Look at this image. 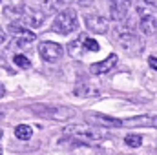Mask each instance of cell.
<instances>
[{
    "label": "cell",
    "mask_w": 157,
    "mask_h": 155,
    "mask_svg": "<svg viewBox=\"0 0 157 155\" xmlns=\"http://www.w3.org/2000/svg\"><path fill=\"white\" fill-rule=\"evenodd\" d=\"M82 49L84 51H90V53H97L99 51V42L95 39H90L88 35L82 37Z\"/></svg>",
    "instance_id": "ac0fdd59"
},
{
    "label": "cell",
    "mask_w": 157,
    "mask_h": 155,
    "mask_svg": "<svg viewBox=\"0 0 157 155\" xmlns=\"http://www.w3.org/2000/svg\"><path fill=\"white\" fill-rule=\"evenodd\" d=\"M0 4H2V0H0Z\"/></svg>",
    "instance_id": "83f0119b"
},
{
    "label": "cell",
    "mask_w": 157,
    "mask_h": 155,
    "mask_svg": "<svg viewBox=\"0 0 157 155\" xmlns=\"http://www.w3.org/2000/svg\"><path fill=\"white\" fill-rule=\"evenodd\" d=\"M29 110L35 115H40L44 119H51V120H59V122H64V120H70L71 117H75L73 108L57 106V104H33V106H29Z\"/></svg>",
    "instance_id": "7a4b0ae2"
},
{
    "label": "cell",
    "mask_w": 157,
    "mask_h": 155,
    "mask_svg": "<svg viewBox=\"0 0 157 155\" xmlns=\"http://www.w3.org/2000/svg\"><path fill=\"white\" fill-rule=\"evenodd\" d=\"M0 153H2V146H0Z\"/></svg>",
    "instance_id": "4316f807"
},
{
    "label": "cell",
    "mask_w": 157,
    "mask_h": 155,
    "mask_svg": "<svg viewBox=\"0 0 157 155\" xmlns=\"http://www.w3.org/2000/svg\"><path fill=\"white\" fill-rule=\"evenodd\" d=\"M124 144L130 146V148H139V146L143 144V137L137 135V133H128V135L124 137Z\"/></svg>",
    "instance_id": "d6986e66"
},
{
    "label": "cell",
    "mask_w": 157,
    "mask_h": 155,
    "mask_svg": "<svg viewBox=\"0 0 157 155\" xmlns=\"http://www.w3.org/2000/svg\"><path fill=\"white\" fill-rule=\"evenodd\" d=\"M132 126L157 128V115H139V117H130V119L122 120V128H132Z\"/></svg>",
    "instance_id": "8fae6325"
},
{
    "label": "cell",
    "mask_w": 157,
    "mask_h": 155,
    "mask_svg": "<svg viewBox=\"0 0 157 155\" xmlns=\"http://www.w3.org/2000/svg\"><path fill=\"white\" fill-rule=\"evenodd\" d=\"M84 120L91 126H99V128H122V120L115 117L104 115L99 112H88L84 113Z\"/></svg>",
    "instance_id": "5b68a950"
},
{
    "label": "cell",
    "mask_w": 157,
    "mask_h": 155,
    "mask_svg": "<svg viewBox=\"0 0 157 155\" xmlns=\"http://www.w3.org/2000/svg\"><path fill=\"white\" fill-rule=\"evenodd\" d=\"M0 139H2V130H0Z\"/></svg>",
    "instance_id": "484cf974"
},
{
    "label": "cell",
    "mask_w": 157,
    "mask_h": 155,
    "mask_svg": "<svg viewBox=\"0 0 157 155\" xmlns=\"http://www.w3.org/2000/svg\"><path fill=\"white\" fill-rule=\"evenodd\" d=\"M46 13L39 11V9H28L24 15H22V20H24V26L29 28V29H39L40 26L44 24L46 20Z\"/></svg>",
    "instance_id": "30bf717a"
},
{
    "label": "cell",
    "mask_w": 157,
    "mask_h": 155,
    "mask_svg": "<svg viewBox=\"0 0 157 155\" xmlns=\"http://www.w3.org/2000/svg\"><path fill=\"white\" fill-rule=\"evenodd\" d=\"M13 62H15L18 68H22V70L31 68V60H29L28 57H24V55H15V57H13Z\"/></svg>",
    "instance_id": "ffe728a7"
},
{
    "label": "cell",
    "mask_w": 157,
    "mask_h": 155,
    "mask_svg": "<svg viewBox=\"0 0 157 155\" xmlns=\"http://www.w3.org/2000/svg\"><path fill=\"white\" fill-rule=\"evenodd\" d=\"M148 64H150L152 70H155L157 71V57H150V59H148Z\"/></svg>",
    "instance_id": "7402d4cb"
},
{
    "label": "cell",
    "mask_w": 157,
    "mask_h": 155,
    "mask_svg": "<svg viewBox=\"0 0 157 155\" xmlns=\"http://www.w3.org/2000/svg\"><path fill=\"white\" fill-rule=\"evenodd\" d=\"M68 2H70V0H42V11H44L46 15L59 13V11H62L64 7H68V6H66Z\"/></svg>",
    "instance_id": "5bb4252c"
},
{
    "label": "cell",
    "mask_w": 157,
    "mask_h": 155,
    "mask_svg": "<svg viewBox=\"0 0 157 155\" xmlns=\"http://www.w3.org/2000/svg\"><path fill=\"white\" fill-rule=\"evenodd\" d=\"M4 95H6V88H4V84L0 82V99H2Z\"/></svg>",
    "instance_id": "cb8c5ba5"
},
{
    "label": "cell",
    "mask_w": 157,
    "mask_h": 155,
    "mask_svg": "<svg viewBox=\"0 0 157 155\" xmlns=\"http://www.w3.org/2000/svg\"><path fill=\"white\" fill-rule=\"evenodd\" d=\"M66 137H71L73 141H86V142H101V141H110L112 135L99 128V126H68L64 130Z\"/></svg>",
    "instance_id": "6da1fadb"
},
{
    "label": "cell",
    "mask_w": 157,
    "mask_h": 155,
    "mask_svg": "<svg viewBox=\"0 0 157 155\" xmlns=\"http://www.w3.org/2000/svg\"><path fill=\"white\" fill-rule=\"evenodd\" d=\"M7 31L18 40V42H22V44H31L33 40L37 39L35 33H33L29 28H24V26H20V24H15V22L7 26Z\"/></svg>",
    "instance_id": "9c48e42d"
},
{
    "label": "cell",
    "mask_w": 157,
    "mask_h": 155,
    "mask_svg": "<svg viewBox=\"0 0 157 155\" xmlns=\"http://www.w3.org/2000/svg\"><path fill=\"white\" fill-rule=\"evenodd\" d=\"M117 42L119 46L122 47V51L124 53H128V55H132V57H135V55H141L143 53V49H144V42L143 39L139 37V35H135V33H132V31H119V37H117Z\"/></svg>",
    "instance_id": "277c9868"
},
{
    "label": "cell",
    "mask_w": 157,
    "mask_h": 155,
    "mask_svg": "<svg viewBox=\"0 0 157 155\" xmlns=\"http://www.w3.org/2000/svg\"><path fill=\"white\" fill-rule=\"evenodd\" d=\"M137 15L141 17H148V15H157V7L152 4V0H139L137 2Z\"/></svg>",
    "instance_id": "9a60e30c"
},
{
    "label": "cell",
    "mask_w": 157,
    "mask_h": 155,
    "mask_svg": "<svg viewBox=\"0 0 157 155\" xmlns=\"http://www.w3.org/2000/svg\"><path fill=\"white\" fill-rule=\"evenodd\" d=\"M84 24H86L88 31H91V33H95V35H104V33H108V29H110L108 18L102 17V15H97V13L86 15V17H84Z\"/></svg>",
    "instance_id": "52a82bcc"
},
{
    "label": "cell",
    "mask_w": 157,
    "mask_h": 155,
    "mask_svg": "<svg viewBox=\"0 0 157 155\" xmlns=\"http://www.w3.org/2000/svg\"><path fill=\"white\" fill-rule=\"evenodd\" d=\"M78 28V18L77 11L71 7H64L62 11L57 13L53 24H51V31L59 33V35H70Z\"/></svg>",
    "instance_id": "3957f363"
},
{
    "label": "cell",
    "mask_w": 157,
    "mask_h": 155,
    "mask_svg": "<svg viewBox=\"0 0 157 155\" xmlns=\"http://www.w3.org/2000/svg\"><path fill=\"white\" fill-rule=\"evenodd\" d=\"M119 57L115 53H112L108 59H104V60H101V62H93L91 66H90V71L93 73V75H102V73H108L115 64H117Z\"/></svg>",
    "instance_id": "7c38bea8"
},
{
    "label": "cell",
    "mask_w": 157,
    "mask_h": 155,
    "mask_svg": "<svg viewBox=\"0 0 157 155\" xmlns=\"http://www.w3.org/2000/svg\"><path fill=\"white\" fill-rule=\"evenodd\" d=\"M139 26H141V31L144 35H155L157 33V15L141 17L139 18Z\"/></svg>",
    "instance_id": "4fadbf2b"
},
{
    "label": "cell",
    "mask_w": 157,
    "mask_h": 155,
    "mask_svg": "<svg viewBox=\"0 0 157 155\" xmlns=\"http://www.w3.org/2000/svg\"><path fill=\"white\" fill-rule=\"evenodd\" d=\"M132 0H108V9H110V18L115 22H122L128 17Z\"/></svg>",
    "instance_id": "ba28073f"
},
{
    "label": "cell",
    "mask_w": 157,
    "mask_h": 155,
    "mask_svg": "<svg viewBox=\"0 0 157 155\" xmlns=\"http://www.w3.org/2000/svg\"><path fill=\"white\" fill-rule=\"evenodd\" d=\"M75 2H78V6H86V4H90L91 0H75Z\"/></svg>",
    "instance_id": "d4e9b609"
},
{
    "label": "cell",
    "mask_w": 157,
    "mask_h": 155,
    "mask_svg": "<svg viewBox=\"0 0 157 155\" xmlns=\"http://www.w3.org/2000/svg\"><path fill=\"white\" fill-rule=\"evenodd\" d=\"M39 53L46 62H57V60H60V57L64 55V49H62V46L57 44V42L44 40V42L39 44Z\"/></svg>",
    "instance_id": "8992f818"
},
{
    "label": "cell",
    "mask_w": 157,
    "mask_h": 155,
    "mask_svg": "<svg viewBox=\"0 0 157 155\" xmlns=\"http://www.w3.org/2000/svg\"><path fill=\"white\" fill-rule=\"evenodd\" d=\"M82 37H84V33H80L78 39H75L73 42L68 44V53L71 57H78L80 53H84V49H82Z\"/></svg>",
    "instance_id": "e0dca14e"
},
{
    "label": "cell",
    "mask_w": 157,
    "mask_h": 155,
    "mask_svg": "<svg viewBox=\"0 0 157 155\" xmlns=\"http://www.w3.org/2000/svg\"><path fill=\"white\" fill-rule=\"evenodd\" d=\"M75 93H77L78 97H90V95H95L97 91L91 89V88H88V86H80V88L75 89Z\"/></svg>",
    "instance_id": "44dd1931"
},
{
    "label": "cell",
    "mask_w": 157,
    "mask_h": 155,
    "mask_svg": "<svg viewBox=\"0 0 157 155\" xmlns=\"http://www.w3.org/2000/svg\"><path fill=\"white\" fill-rule=\"evenodd\" d=\"M6 42V31L2 29V26H0V44H4Z\"/></svg>",
    "instance_id": "603a6c76"
},
{
    "label": "cell",
    "mask_w": 157,
    "mask_h": 155,
    "mask_svg": "<svg viewBox=\"0 0 157 155\" xmlns=\"http://www.w3.org/2000/svg\"><path fill=\"white\" fill-rule=\"evenodd\" d=\"M31 135H33V130H31L28 124H18V126H15V137H17L18 141H29Z\"/></svg>",
    "instance_id": "2e32d148"
}]
</instances>
